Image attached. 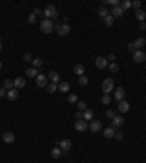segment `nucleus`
<instances>
[{"mask_svg":"<svg viewBox=\"0 0 146 163\" xmlns=\"http://www.w3.org/2000/svg\"><path fill=\"white\" fill-rule=\"evenodd\" d=\"M40 28H41V32H44V34H51L53 32V29H54V22L51 20V19H44V20H41V23H40Z\"/></svg>","mask_w":146,"mask_h":163,"instance_id":"f257e3e1","label":"nucleus"},{"mask_svg":"<svg viewBox=\"0 0 146 163\" xmlns=\"http://www.w3.org/2000/svg\"><path fill=\"white\" fill-rule=\"evenodd\" d=\"M101 89H102V92H104V95H108V93H111V90L114 89V80L113 79H105L104 82H102V84H101Z\"/></svg>","mask_w":146,"mask_h":163,"instance_id":"f03ea898","label":"nucleus"},{"mask_svg":"<svg viewBox=\"0 0 146 163\" xmlns=\"http://www.w3.org/2000/svg\"><path fill=\"white\" fill-rule=\"evenodd\" d=\"M42 13L45 15V18L47 19H51V18H56L58 13H57V9H56V6L54 5H48L44 10H42Z\"/></svg>","mask_w":146,"mask_h":163,"instance_id":"7ed1b4c3","label":"nucleus"},{"mask_svg":"<svg viewBox=\"0 0 146 163\" xmlns=\"http://www.w3.org/2000/svg\"><path fill=\"white\" fill-rule=\"evenodd\" d=\"M75 128H76V131L83 133V131H86V130L89 128V124L82 118V119H78V121L75 122Z\"/></svg>","mask_w":146,"mask_h":163,"instance_id":"20e7f679","label":"nucleus"},{"mask_svg":"<svg viewBox=\"0 0 146 163\" xmlns=\"http://www.w3.org/2000/svg\"><path fill=\"white\" fill-rule=\"evenodd\" d=\"M89 130H91L92 133H100V131L102 130V124H101V121H98V119H92L91 124H89Z\"/></svg>","mask_w":146,"mask_h":163,"instance_id":"39448f33","label":"nucleus"},{"mask_svg":"<svg viewBox=\"0 0 146 163\" xmlns=\"http://www.w3.org/2000/svg\"><path fill=\"white\" fill-rule=\"evenodd\" d=\"M133 60L136 63H143V61H146V54L142 49H136V51L133 53Z\"/></svg>","mask_w":146,"mask_h":163,"instance_id":"423d86ee","label":"nucleus"},{"mask_svg":"<svg viewBox=\"0 0 146 163\" xmlns=\"http://www.w3.org/2000/svg\"><path fill=\"white\" fill-rule=\"evenodd\" d=\"M123 124H124V118H123V117H120V115H115V117L111 119V127L115 128V130L120 128Z\"/></svg>","mask_w":146,"mask_h":163,"instance_id":"0eeeda50","label":"nucleus"},{"mask_svg":"<svg viewBox=\"0 0 146 163\" xmlns=\"http://www.w3.org/2000/svg\"><path fill=\"white\" fill-rule=\"evenodd\" d=\"M95 64H96V67H98L100 70H105L108 67V60L104 58V57H98L95 60Z\"/></svg>","mask_w":146,"mask_h":163,"instance_id":"6e6552de","label":"nucleus"},{"mask_svg":"<svg viewBox=\"0 0 146 163\" xmlns=\"http://www.w3.org/2000/svg\"><path fill=\"white\" fill-rule=\"evenodd\" d=\"M58 147L63 150V152H69V150L72 148V141L69 139H63V140H60L58 143Z\"/></svg>","mask_w":146,"mask_h":163,"instance_id":"1a4fd4ad","label":"nucleus"},{"mask_svg":"<svg viewBox=\"0 0 146 163\" xmlns=\"http://www.w3.org/2000/svg\"><path fill=\"white\" fill-rule=\"evenodd\" d=\"M57 34L60 36H66L70 34V25L69 23H62V26H60V29L57 31Z\"/></svg>","mask_w":146,"mask_h":163,"instance_id":"9d476101","label":"nucleus"},{"mask_svg":"<svg viewBox=\"0 0 146 163\" xmlns=\"http://www.w3.org/2000/svg\"><path fill=\"white\" fill-rule=\"evenodd\" d=\"M47 82H48V77L45 74H38V76H36V86L38 87H45Z\"/></svg>","mask_w":146,"mask_h":163,"instance_id":"9b49d317","label":"nucleus"},{"mask_svg":"<svg viewBox=\"0 0 146 163\" xmlns=\"http://www.w3.org/2000/svg\"><path fill=\"white\" fill-rule=\"evenodd\" d=\"M2 140H3V143H6V144H12V143L15 141V134H13V133H3Z\"/></svg>","mask_w":146,"mask_h":163,"instance_id":"f8f14e48","label":"nucleus"},{"mask_svg":"<svg viewBox=\"0 0 146 163\" xmlns=\"http://www.w3.org/2000/svg\"><path fill=\"white\" fill-rule=\"evenodd\" d=\"M117 108H118V111L121 114H126V112H129V109H130V104L127 101H120Z\"/></svg>","mask_w":146,"mask_h":163,"instance_id":"ddd939ff","label":"nucleus"},{"mask_svg":"<svg viewBox=\"0 0 146 163\" xmlns=\"http://www.w3.org/2000/svg\"><path fill=\"white\" fill-rule=\"evenodd\" d=\"M47 77L50 79V80H51V83H54V84H58V83H60V80H62V79H60V74H58L57 71H50Z\"/></svg>","mask_w":146,"mask_h":163,"instance_id":"4468645a","label":"nucleus"},{"mask_svg":"<svg viewBox=\"0 0 146 163\" xmlns=\"http://www.w3.org/2000/svg\"><path fill=\"white\" fill-rule=\"evenodd\" d=\"M115 128H113L111 125L110 127H107V128H104V137L105 139H114V135H115Z\"/></svg>","mask_w":146,"mask_h":163,"instance_id":"2eb2a0df","label":"nucleus"},{"mask_svg":"<svg viewBox=\"0 0 146 163\" xmlns=\"http://www.w3.org/2000/svg\"><path fill=\"white\" fill-rule=\"evenodd\" d=\"M18 96H19V92H18V89H15V87L7 90V93H6V98L9 99V101H16Z\"/></svg>","mask_w":146,"mask_h":163,"instance_id":"dca6fc26","label":"nucleus"},{"mask_svg":"<svg viewBox=\"0 0 146 163\" xmlns=\"http://www.w3.org/2000/svg\"><path fill=\"white\" fill-rule=\"evenodd\" d=\"M124 89L123 87H117V89L114 90V98L117 99V101L120 102V101H124Z\"/></svg>","mask_w":146,"mask_h":163,"instance_id":"f3484780","label":"nucleus"},{"mask_svg":"<svg viewBox=\"0 0 146 163\" xmlns=\"http://www.w3.org/2000/svg\"><path fill=\"white\" fill-rule=\"evenodd\" d=\"M13 84H15V89H22V87H25L27 80L23 79V77H16V79L13 80Z\"/></svg>","mask_w":146,"mask_h":163,"instance_id":"a211bd4d","label":"nucleus"},{"mask_svg":"<svg viewBox=\"0 0 146 163\" xmlns=\"http://www.w3.org/2000/svg\"><path fill=\"white\" fill-rule=\"evenodd\" d=\"M123 13H124V12H123V9H121L120 6H114L111 9V16L113 18H121V16H123Z\"/></svg>","mask_w":146,"mask_h":163,"instance_id":"6ab92c4d","label":"nucleus"},{"mask_svg":"<svg viewBox=\"0 0 146 163\" xmlns=\"http://www.w3.org/2000/svg\"><path fill=\"white\" fill-rule=\"evenodd\" d=\"M57 89H58L60 92L66 93V92H69V90H70V84H69L67 82H60V83H58V86H57Z\"/></svg>","mask_w":146,"mask_h":163,"instance_id":"aec40b11","label":"nucleus"},{"mask_svg":"<svg viewBox=\"0 0 146 163\" xmlns=\"http://www.w3.org/2000/svg\"><path fill=\"white\" fill-rule=\"evenodd\" d=\"M83 119L85 121H92L94 119V111L92 109H88V108L85 109L83 111Z\"/></svg>","mask_w":146,"mask_h":163,"instance_id":"412c9836","label":"nucleus"},{"mask_svg":"<svg viewBox=\"0 0 146 163\" xmlns=\"http://www.w3.org/2000/svg\"><path fill=\"white\" fill-rule=\"evenodd\" d=\"M73 71H75V74H78V76H83V74H85V67H83V64H76L75 69H73Z\"/></svg>","mask_w":146,"mask_h":163,"instance_id":"4be33fe9","label":"nucleus"},{"mask_svg":"<svg viewBox=\"0 0 146 163\" xmlns=\"http://www.w3.org/2000/svg\"><path fill=\"white\" fill-rule=\"evenodd\" d=\"M25 71H27V76L28 77H36V76H38V70H36L35 67H29Z\"/></svg>","mask_w":146,"mask_h":163,"instance_id":"5701e85b","label":"nucleus"},{"mask_svg":"<svg viewBox=\"0 0 146 163\" xmlns=\"http://www.w3.org/2000/svg\"><path fill=\"white\" fill-rule=\"evenodd\" d=\"M136 18H137V20L145 22V19H146V12L142 10V9H137V10H136Z\"/></svg>","mask_w":146,"mask_h":163,"instance_id":"b1692460","label":"nucleus"},{"mask_svg":"<svg viewBox=\"0 0 146 163\" xmlns=\"http://www.w3.org/2000/svg\"><path fill=\"white\" fill-rule=\"evenodd\" d=\"M62 152H63V150L60 148V147H54V148L51 150V157H53V159H58L60 156H62Z\"/></svg>","mask_w":146,"mask_h":163,"instance_id":"393cba45","label":"nucleus"},{"mask_svg":"<svg viewBox=\"0 0 146 163\" xmlns=\"http://www.w3.org/2000/svg\"><path fill=\"white\" fill-rule=\"evenodd\" d=\"M133 44H135V48H136V49H142V47L146 44V40H145V38H137Z\"/></svg>","mask_w":146,"mask_h":163,"instance_id":"a878e982","label":"nucleus"},{"mask_svg":"<svg viewBox=\"0 0 146 163\" xmlns=\"http://www.w3.org/2000/svg\"><path fill=\"white\" fill-rule=\"evenodd\" d=\"M3 87L6 90H10V89H13L15 87V84H13V80H10V79H6L5 80V83H3Z\"/></svg>","mask_w":146,"mask_h":163,"instance_id":"bb28decb","label":"nucleus"},{"mask_svg":"<svg viewBox=\"0 0 146 163\" xmlns=\"http://www.w3.org/2000/svg\"><path fill=\"white\" fill-rule=\"evenodd\" d=\"M104 22H105V25L110 28V26H113V23H114V18L111 16V13H108V16H105L104 18Z\"/></svg>","mask_w":146,"mask_h":163,"instance_id":"cd10ccee","label":"nucleus"},{"mask_svg":"<svg viewBox=\"0 0 146 163\" xmlns=\"http://www.w3.org/2000/svg\"><path fill=\"white\" fill-rule=\"evenodd\" d=\"M96 12H98V15L101 16V18H105V16H108V9L105 7V6H101L98 10H96Z\"/></svg>","mask_w":146,"mask_h":163,"instance_id":"c85d7f7f","label":"nucleus"},{"mask_svg":"<svg viewBox=\"0 0 146 163\" xmlns=\"http://www.w3.org/2000/svg\"><path fill=\"white\" fill-rule=\"evenodd\" d=\"M120 7L123 9V12H124V10H127V9L131 7V2H129V0H123V2L120 3Z\"/></svg>","mask_w":146,"mask_h":163,"instance_id":"c756f323","label":"nucleus"},{"mask_svg":"<svg viewBox=\"0 0 146 163\" xmlns=\"http://www.w3.org/2000/svg\"><path fill=\"white\" fill-rule=\"evenodd\" d=\"M67 102H69V104H78V95L70 93V95L67 96Z\"/></svg>","mask_w":146,"mask_h":163,"instance_id":"7c9ffc66","label":"nucleus"},{"mask_svg":"<svg viewBox=\"0 0 146 163\" xmlns=\"http://www.w3.org/2000/svg\"><path fill=\"white\" fill-rule=\"evenodd\" d=\"M76 106H78V111H80V112H83L85 109H86V104H85V101H78Z\"/></svg>","mask_w":146,"mask_h":163,"instance_id":"2f4dec72","label":"nucleus"},{"mask_svg":"<svg viewBox=\"0 0 146 163\" xmlns=\"http://www.w3.org/2000/svg\"><path fill=\"white\" fill-rule=\"evenodd\" d=\"M47 90H48V93H54L57 90V84H54V83L47 84Z\"/></svg>","mask_w":146,"mask_h":163,"instance_id":"473e14b6","label":"nucleus"},{"mask_svg":"<svg viewBox=\"0 0 146 163\" xmlns=\"http://www.w3.org/2000/svg\"><path fill=\"white\" fill-rule=\"evenodd\" d=\"M88 83H89V80H88V77L85 76V74L79 77V84H80V86H86Z\"/></svg>","mask_w":146,"mask_h":163,"instance_id":"72a5a7b5","label":"nucleus"},{"mask_svg":"<svg viewBox=\"0 0 146 163\" xmlns=\"http://www.w3.org/2000/svg\"><path fill=\"white\" fill-rule=\"evenodd\" d=\"M101 102H102L104 105H110V102H111V98H110V95H102Z\"/></svg>","mask_w":146,"mask_h":163,"instance_id":"f704fd0d","label":"nucleus"},{"mask_svg":"<svg viewBox=\"0 0 146 163\" xmlns=\"http://www.w3.org/2000/svg\"><path fill=\"white\" fill-rule=\"evenodd\" d=\"M32 64H34L35 69H38V67L42 66V60L41 58H35V60H32Z\"/></svg>","mask_w":146,"mask_h":163,"instance_id":"c9c22d12","label":"nucleus"},{"mask_svg":"<svg viewBox=\"0 0 146 163\" xmlns=\"http://www.w3.org/2000/svg\"><path fill=\"white\" fill-rule=\"evenodd\" d=\"M108 70H110V71H113V73H117V71H118V64H115V63L110 64V66H108Z\"/></svg>","mask_w":146,"mask_h":163,"instance_id":"e433bc0d","label":"nucleus"},{"mask_svg":"<svg viewBox=\"0 0 146 163\" xmlns=\"http://www.w3.org/2000/svg\"><path fill=\"white\" fill-rule=\"evenodd\" d=\"M105 117H107V118H110V119H113V118L115 117V112H114L113 109H108V111L105 112Z\"/></svg>","mask_w":146,"mask_h":163,"instance_id":"4c0bfd02","label":"nucleus"},{"mask_svg":"<svg viewBox=\"0 0 146 163\" xmlns=\"http://www.w3.org/2000/svg\"><path fill=\"white\" fill-rule=\"evenodd\" d=\"M131 6L137 10V9H140V6H142V2H139V0H135V2L131 3Z\"/></svg>","mask_w":146,"mask_h":163,"instance_id":"58836bf2","label":"nucleus"},{"mask_svg":"<svg viewBox=\"0 0 146 163\" xmlns=\"http://www.w3.org/2000/svg\"><path fill=\"white\" fill-rule=\"evenodd\" d=\"M28 22H29V23H35V22H36V16H35L34 13H31V15L28 16Z\"/></svg>","mask_w":146,"mask_h":163,"instance_id":"ea45409f","label":"nucleus"},{"mask_svg":"<svg viewBox=\"0 0 146 163\" xmlns=\"http://www.w3.org/2000/svg\"><path fill=\"white\" fill-rule=\"evenodd\" d=\"M123 137H124V135H123V133H120V131H118V133H115L114 139H115V140H118V141H121V140H123Z\"/></svg>","mask_w":146,"mask_h":163,"instance_id":"a19ab883","label":"nucleus"},{"mask_svg":"<svg viewBox=\"0 0 146 163\" xmlns=\"http://www.w3.org/2000/svg\"><path fill=\"white\" fill-rule=\"evenodd\" d=\"M127 49H129L130 53H135V51H136V48H135V44H133V42H130V44L127 45Z\"/></svg>","mask_w":146,"mask_h":163,"instance_id":"79ce46f5","label":"nucleus"},{"mask_svg":"<svg viewBox=\"0 0 146 163\" xmlns=\"http://www.w3.org/2000/svg\"><path fill=\"white\" fill-rule=\"evenodd\" d=\"M23 61H27V63H29V61H32V57H31V54H23Z\"/></svg>","mask_w":146,"mask_h":163,"instance_id":"37998d69","label":"nucleus"},{"mask_svg":"<svg viewBox=\"0 0 146 163\" xmlns=\"http://www.w3.org/2000/svg\"><path fill=\"white\" fill-rule=\"evenodd\" d=\"M75 118H76V121H78V119H82V118H83V112L78 111L76 114H75Z\"/></svg>","mask_w":146,"mask_h":163,"instance_id":"c03bdc74","label":"nucleus"},{"mask_svg":"<svg viewBox=\"0 0 146 163\" xmlns=\"http://www.w3.org/2000/svg\"><path fill=\"white\" fill-rule=\"evenodd\" d=\"M32 13H34L35 16H40V15L42 13V10H41V9H38V7H36V9H34V12H32Z\"/></svg>","mask_w":146,"mask_h":163,"instance_id":"a18cd8bd","label":"nucleus"},{"mask_svg":"<svg viewBox=\"0 0 146 163\" xmlns=\"http://www.w3.org/2000/svg\"><path fill=\"white\" fill-rule=\"evenodd\" d=\"M6 89H5V87H0V98H3V96H6Z\"/></svg>","mask_w":146,"mask_h":163,"instance_id":"49530a36","label":"nucleus"},{"mask_svg":"<svg viewBox=\"0 0 146 163\" xmlns=\"http://www.w3.org/2000/svg\"><path fill=\"white\" fill-rule=\"evenodd\" d=\"M60 26H62V23H58V22H54V29H56V31H58V29H60Z\"/></svg>","mask_w":146,"mask_h":163,"instance_id":"de8ad7c7","label":"nucleus"},{"mask_svg":"<svg viewBox=\"0 0 146 163\" xmlns=\"http://www.w3.org/2000/svg\"><path fill=\"white\" fill-rule=\"evenodd\" d=\"M139 28H140L142 31H146V23H145V22H142V23L139 25Z\"/></svg>","mask_w":146,"mask_h":163,"instance_id":"09e8293b","label":"nucleus"},{"mask_svg":"<svg viewBox=\"0 0 146 163\" xmlns=\"http://www.w3.org/2000/svg\"><path fill=\"white\" fill-rule=\"evenodd\" d=\"M114 60H115V55L114 54H110L108 55V61H114Z\"/></svg>","mask_w":146,"mask_h":163,"instance_id":"8fccbe9b","label":"nucleus"},{"mask_svg":"<svg viewBox=\"0 0 146 163\" xmlns=\"http://www.w3.org/2000/svg\"><path fill=\"white\" fill-rule=\"evenodd\" d=\"M3 49V44H2V41H0V51Z\"/></svg>","mask_w":146,"mask_h":163,"instance_id":"3c124183","label":"nucleus"},{"mask_svg":"<svg viewBox=\"0 0 146 163\" xmlns=\"http://www.w3.org/2000/svg\"><path fill=\"white\" fill-rule=\"evenodd\" d=\"M2 67H3V63H2V61H0V70H2Z\"/></svg>","mask_w":146,"mask_h":163,"instance_id":"603ef678","label":"nucleus"}]
</instances>
